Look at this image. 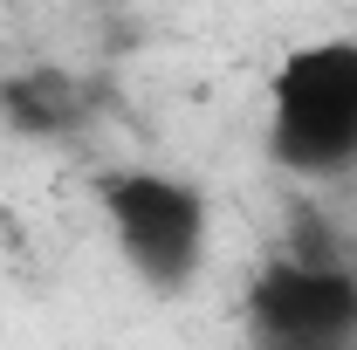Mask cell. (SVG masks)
Segmentation results:
<instances>
[{
	"label": "cell",
	"instance_id": "7a4b0ae2",
	"mask_svg": "<svg viewBox=\"0 0 357 350\" xmlns=\"http://www.w3.org/2000/svg\"><path fill=\"white\" fill-rule=\"evenodd\" d=\"M96 206H103V227H110L124 268L151 296H178L199 282L206 241H213V206L192 178L131 165V172H110L96 185Z\"/></svg>",
	"mask_w": 357,
	"mask_h": 350
},
{
	"label": "cell",
	"instance_id": "3957f363",
	"mask_svg": "<svg viewBox=\"0 0 357 350\" xmlns=\"http://www.w3.org/2000/svg\"><path fill=\"white\" fill-rule=\"evenodd\" d=\"M248 344L255 350H357V268L275 254L248 282Z\"/></svg>",
	"mask_w": 357,
	"mask_h": 350
},
{
	"label": "cell",
	"instance_id": "277c9868",
	"mask_svg": "<svg viewBox=\"0 0 357 350\" xmlns=\"http://www.w3.org/2000/svg\"><path fill=\"white\" fill-rule=\"evenodd\" d=\"M0 124L14 137H69L83 124V96H76V76L62 69H21L0 83Z\"/></svg>",
	"mask_w": 357,
	"mask_h": 350
},
{
	"label": "cell",
	"instance_id": "6da1fadb",
	"mask_svg": "<svg viewBox=\"0 0 357 350\" xmlns=\"http://www.w3.org/2000/svg\"><path fill=\"white\" fill-rule=\"evenodd\" d=\"M268 158L310 185L357 172V35H323L275 62Z\"/></svg>",
	"mask_w": 357,
	"mask_h": 350
}]
</instances>
